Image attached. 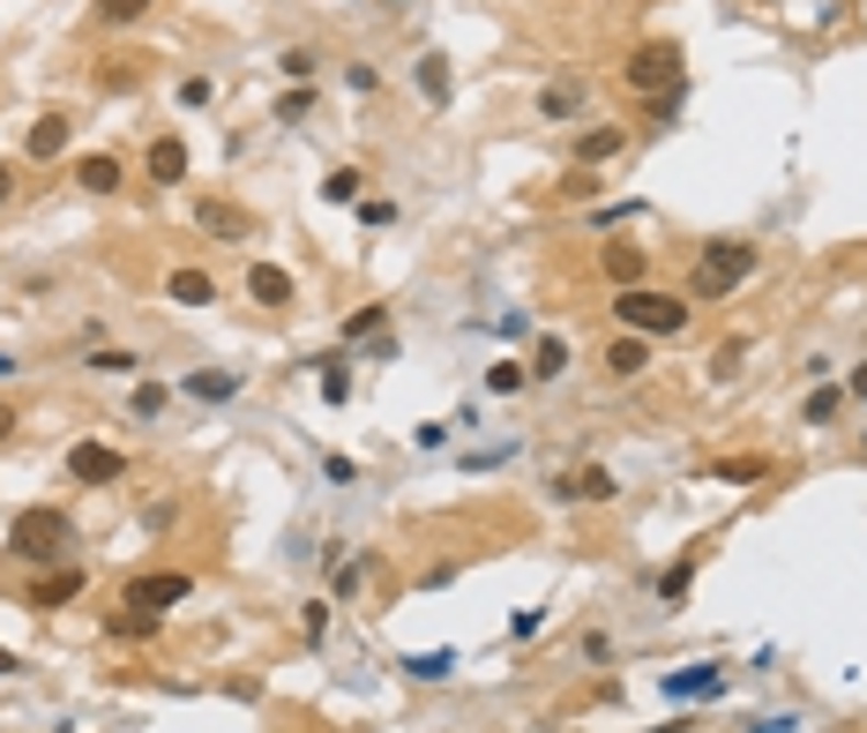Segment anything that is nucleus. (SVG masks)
<instances>
[{"instance_id":"obj_8","label":"nucleus","mask_w":867,"mask_h":733,"mask_svg":"<svg viewBox=\"0 0 867 733\" xmlns=\"http://www.w3.org/2000/svg\"><path fill=\"white\" fill-rule=\"evenodd\" d=\"M83 569H76V561H68V569H53V576H38V584H31V606H38V614H53V606H76L83 599Z\"/></svg>"},{"instance_id":"obj_39","label":"nucleus","mask_w":867,"mask_h":733,"mask_svg":"<svg viewBox=\"0 0 867 733\" xmlns=\"http://www.w3.org/2000/svg\"><path fill=\"white\" fill-rule=\"evenodd\" d=\"M0 674H15V651H8V644H0Z\"/></svg>"},{"instance_id":"obj_28","label":"nucleus","mask_w":867,"mask_h":733,"mask_svg":"<svg viewBox=\"0 0 867 733\" xmlns=\"http://www.w3.org/2000/svg\"><path fill=\"white\" fill-rule=\"evenodd\" d=\"M142 359L135 352H90V375H135Z\"/></svg>"},{"instance_id":"obj_20","label":"nucleus","mask_w":867,"mask_h":733,"mask_svg":"<svg viewBox=\"0 0 867 733\" xmlns=\"http://www.w3.org/2000/svg\"><path fill=\"white\" fill-rule=\"evenodd\" d=\"M837 404H845V389H837V382H823V389H808L800 420H808V427H823V420H837Z\"/></svg>"},{"instance_id":"obj_2","label":"nucleus","mask_w":867,"mask_h":733,"mask_svg":"<svg viewBox=\"0 0 867 733\" xmlns=\"http://www.w3.org/2000/svg\"><path fill=\"white\" fill-rule=\"evenodd\" d=\"M620 330H636V337H681L688 330V300H673V293H643V285H628L614 300Z\"/></svg>"},{"instance_id":"obj_33","label":"nucleus","mask_w":867,"mask_h":733,"mask_svg":"<svg viewBox=\"0 0 867 733\" xmlns=\"http://www.w3.org/2000/svg\"><path fill=\"white\" fill-rule=\"evenodd\" d=\"M726 486H748V479H763V457H741V465H718Z\"/></svg>"},{"instance_id":"obj_29","label":"nucleus","mask_w":867,"mask_h":733,"mask_svg":"<svg viewBox=\"0 0 867 733\" xmlns=\"http://www.w3.org/2000/svg\"><path fill=\"white\" fill-rule=\"evenodd\" d=\"M524 375H532V367H516V359H501V367H487V389H494V397H509V389L524 382Z\"/></svg>"},{"instance_id":"obj_23","label":"nucleus","mask_w":867,"mask_h":733,"mask_svg":"<svg viewBox=\"0 0 867 733\" xmlns=\"http://www.w3.org/2000/svg\"><path fill=\"white\" fill-rule=\"evenodd\" d=\"M381 330H389V307H360V314L344 322V337H352V345H360V337H381Z\"/></svg>"},{"instance_id":"obj_35","label":"nucleus","mask_w":867,"mask_h":733,"mask_svg":"<svg viewBox=\"0 0 867 733\" xmlns=\"http://www.w3.org/2000/svg\"><path fill=\"white\" fill-rule=\"evenodd\" d=\"M741 359H748V345H741V337H733V345H718V359H710V375H733Z\"/></svg>"},{"instance_id":"obj_6","label":"nucleus","mask_w":867,"mask_h":733,"mask_svg":"<svg viewBox=\"0 0 867 733\" xmlns=\"http://www.w3.org/2000/svg\"><path fill=\"white\" fill-rule=\"evenodd\" d=\"M68 472H76V486H113V479H127V457L105 449V442H76L68 449Z\"/></svg>"},{"instance_id":"obj_19","label":"nucleus","mask_w":867,"mask_h":733,"mask_svg":"<svg viewBox=\"0 0 867 733\" xmlns=\"http://www.w3.org/2000/svg\"><path fill=\"white\" fill-rule=\"evenodd\" d=\"M419 98H426V105H449V60H442V53L419 60Z\"/></svg>"},{"instance_id":"obj_32","label":"nucleus","mask_w":867,"mask_h":733,"mask_svg":"<svg viewBox=\"0 0 867 733\" xmlns=\"http://www.w3.org/2000/svg\"><path fill=\"white\" fill-rule=\"evenodd\" d=\"M322 367H330V375H322V397H330V404H344V397H352V375H344L336 359H322Z\"/></svg>"},{"instance_id":"obj_16","label":"nucleus","mask_w":867,"mask_h":733,"mask_svg":"<svg viewBox=\"0 0 867 733\" xmlns=\"http://www.w3.org/2000/svg\"><path fill=\"white\" fill-rule=\"evenodd\" d=\"M166 293H172L180 307H209V300H217V285H209L203 270H172V277H166Z\"/></svg>"},{"instance_id":"obj_5","label":"nucleus","mask_w":867,"mask_h":733,"mask_svg":"<svg viewBox=\"0 0 867 733\" xmlns=\"http://www.w3.org/2000/svg\"><path fill=\"white\" fill-rule=\"evenodd\" d=\"M195 592V576H180V569H150V576H127V606H142V614H166Z\"/></svg>"},{"instance_id":"obj_24","label":"nucleus","mask_w":867,"mask_h":733,"mask_svg":"<svg viewBox=\"0 0 867 733\" xmlns=\"http://www.w3.org/2000/svg\"><path fill=\"white\" fill-rule=\"evenodd\" d=\"M688 584H696V561H673V569L659 576V599H665V606H673V599H688Z\"/></svg>"},{"instance_id":"obj_12","label":"nucleus","mask_w":867,"mask_h":733,"mask_svg":"<svg viewBox=\"0 0 867 733\" xmlns=\"http://www.w3.org/2000/svg\"><path fill=\"white\" fill-rule=\"evenodd\" d=\"M620 150H628L620 128H583L577 135V165H606V158H620Z\"/></svg>"},{"instance_id":"obj_36","label":"nucleus","mask_w":867,"mask_h":733,"mask_svg":"<svg viewBox=\"0 0 867 733\" xmlns=\"http://www.w3.org/2000/svg\"><path fill=\"white\" fill-rule=\"evenodd\" d=\"M561 195H577V203H591V165H577V173L561 180Z\"/></svg>"},{"instance_id":"obj_37","label":"nucleus","mask_w":867,"mask_h":733,"mask_svg":"<svg viewBox=\"0 0 867 733\" xmlns=\"http://www.w3.org/2000/svg\"><path fill=\"white\" fill-rule=\"evenodd\" d=\"M845 389H853V397H867V367H853V382H845Z\"/></svg>"},{"instance_id":"obj_22","label":"nucleus","mask_w":867,"mask_h":733,"mask_svg":"<svg viewBox=\"0 0 867 733\" xmlns=\"http://www.w3.org/2000/svg\"><path fill=\"white\" fill-rule=\"evenodd\" d=\"M404 674H419V682H449L456 651H419V658H404Z\"/></svg>"},{"instance_id":"obj_10","label":"nucleus","mask_w":867,"mask_h":733,"mask_svg":"<svg viewBox=\"0 0 867 733\" xmlns=\"http://www.w3.org/2000/svg\"><path fill=\"white\" fill-rule=\"evenodd\" d=\"M726 689V666H681V674H665V696L673 703H688V696H718Z\"/></svg>"},{"instance_id":"obj_1","label":"nucleus","mask_w":867,"mask_h":733,"mask_svg":"<svg viewBox=\"0 0 867 733\" xmlns=\"http://www.w3.org/2000/svg\"><path fill=\"white\" fill-rule=\"evenodd\" d=\"M8 547L23 561H60L68 547H76V524H68V509H53V502H38V509H15V524H8Z\"/></svg>"},{"instance_id":"obj_4","label":"nucleus","mask_w":867,"mask_h":733,"mask_svg":"<svg viewBox=\"0 0 867 733\" xmlns=\"http://www.w3.org/2000/svg\"><path fill=\"white\" fill-rule=\"evenodd\" d=\"M620 76H628V90H643V98H673V90H681V45H673V38L636 45Z\"/></svg>"},{"instance_id":"obj_3","label":"nucleus","mask_w":867,"mask_h":733,"mask_svg":"<svg viewBox=\"0 0 867 733\" xmlns=\"http://www.w3.org/2000/svg\"><path fill=\"white\" fill-rule=\"evenodd\" d=\"M748 277H755V248H748V240H710L696 255V300H726Z\"/></svg>"},{"instance_id":"obj_15","label":"nucleus","mask_w":867,"mask_h":733,"mask_svg":"<svg viewBox=\"0 0 867 733\" xmlns=\"http://www.w3.org/2000/svg\"><path fill=\"white\" fill-rule=\"evenodd\" d=\"M561 494H569V502H614V472H606V465H583Z\"/></svg>"},{"instance_id":"obj_26","label":"nucleus","mask_w":867,"mask_h":733,"mask_svg":"<svg viewBox=\"0 0 867 733\" xmlns=\"http://www.w3.org/2000/svg\"><path fill=\"white\" fill-rule=\"evenodd\" d=\"M150 0H98V23H142Z\"/></svg>"},{"instance_id":"obj_34","label":"nucleus","mask_w":867,"mask_h":733,"mask_svg":"<svg viewBox=\"0 0 867 733\" xmlns=\"http://www.w3.org/2000/svg\"><path fill=\"white\" fill-rule=\"evenodd\" d=\"M277 68H285L292 83H307V76H315V53H307V45H292V53H285V60H277Z\"/></svg>"},{"instance_id":"obj_7","label":"nucleus","mask_w":867,"mask_h":733,"mask_svg":"<svg viewBox=\"0 0 867 733\" xmlns=\"http://www.w3.org/2000/svg\"><path fill=\"white\" fill-rule=\"evenodd\" d=\"M195 225L217 232V240H254V217L240 203H225V195H195Z\"/></svg>"},{"instance_id":"obj_30","label":"nucleus","mask_w":867,"mask_h":733,"mask_svg":"<svg viewBox=\"0 0 867 733\" xmlns=\"http://www.w3.org/2000/svg\"><path fill=\"white\" fill-rule=\"evenodd\" d=\"M187 389H195V397H209V404H225V397H232L240 382H232V375H195Z\"/></svg>"},{"instance_id":"obj_25","label":"nucleus","mask_w":867,"mask_h":733,"mask_svg":"<svg viewBox=\"0 0 867 733\" xmlns=\"http://www.w3.org/2000/svg\"><path fill=\"white\" fill-rule=\"evenodd\" d=\"M561 367H569V345H561V337H546V345H538V359H532V375H538V382H554Z\"/></svg>"},{"instance_id":"obj_17","label":"nucleus","mask_w":867,"mask_h":733,"mask_svg":"<svg viewBox=\"0 0 867 733\" xmlns=\"http://www.w3.org/2000/svg\"><path fill=\"white\" fill-rule=\"evenodd\" d=\"M606 367H614V375H643V367H651V345L628 330V337H614V345H606Z\"/></svg>"},{"instance_id":"obj_21","label":"nucleus","mask_w":867,"mask_h":733,"mask_svg":"<svg viewBox=\"0 0 867 733\" xmlns=\"http://www.w3.org/2000/svg\"><path fill=\"white\" fill-rule=\"evenodd\" d=\"M606 277H614L620 293H628V285H643V255H636V248H606Z\"/></svg>"},{"instance_id":"obj_40","label":"nucleus","mask_w":867,"mask_h":733,"mask_svg":"<svg viewBox=\"0 0 867 733\" xmlns=\"http://www.w3.org/2000/svg\"><path fill=\"white\" fill-rule=\"evenodd\" d=\"M8 187H15V173H8V165H0V203H8Z\"/></svg>"},{"instance_id":"obj_27","label":"nucleus","mask_w":867,"mask_h":733,"mask_svg":"<svg viewBox=\"0 0 867 733\" xmlns=\"http://www.w3.org/2000/svg\"><path fill=\"white\" fill-rule=\"evenodd\" d=\"M322 195H330V203H360V173H352V165H336V173L322 180Z\"/></svg>"},{"instance_id":"obj_11","label":"nucleus","mask_w":867,"mask_h":733,"mask_svg":"<svg viewBox=\"0 0 867 733\" xmlns=\"http://www.w3.org/2000/svg\"><path fill=\"white\" fill-rule=\"evenodd\" d=\"M248 300H262V307H292V277L277 270V262H254V270H248Z\"/></svg>"},{"instance_id":"obj_18","label":"nucleus","mask_w":867,"mask_h":733,"mask_svg":"<svg viewBox=\"0 0 867 733\" xmlns=\"http://www.w3.org/2000/svg\"><path fill=\"white\" fill-rule=\"evenodd\" d=\"M76 180H83L90 195H113V187H121V158H105V150H98V158H83V165H76Z\"/></svg>"},{"instance_id":"obj_31","label":"nucleus","mask_w":867,"mask_h":733,"mask_svg":"<svg viewBox=\"0 0 867 733\" xmlns=\"http://www.w3.org/2000/svg\"><path fill=\"white\" fill-rule=\"evenodd\" d=\"M307 113H315V90H285L277 98V121H307Z\"/></svg>"},{"instance_id":"obj_38","label":"nucleus","mask_w":867,"mask_h":733,"mask_svg":"<svg viewBox=\"0 0 867 733\" xmlns=\"http://www.w3.org/2000/svg\"><path fill=\"white\" fill-rule=\"evenodd\" d=\"M8 434H15V412H8V404H0V442H8Z\"/></svg>"},{"instance_id":"obj_14","label":"nucleus","mask_w":867,"mask_h":733,"mask_svg":"<svg viewBox=\"0 0 867 733\" xmlns=\"http://www.w3.org/2000/svg\"><path fill=\"white\" fill-rule=\"evenodd\" d=\"M538 113H546V121H577L583 113V83H546L538 90Z\"/></svg>"},{"instance_id":"obj_13","label":"nucleus","mask_w":867,"mask_h":733,"mask_svg":"<svg viewBox=\"0 0 867 733\" xmlns=\"http://www.w3.org/2000/svg\"><path fill=\"white\" fill-rule=\"evenodd\" d=\"M23 150H31V158H38V165H53V158H60V150H68V121H60V113H45L38 128H31V142H23Z\"/></svg>"},{"instance_id":"obj_9","label":"nucleus","mask_w":867,"mask_h":733,"mask_svg":"<svg viewBox=\"0 0 867 733\" xmlns=\"http://www.w3.org/2000/svg\"><path fill=\"white\" fill-rule=\"evenodd\" d=\"M142 173L158 180V187H180V180H187V142H180V135H158L150 158H142Z\"/></svg>"}]
</instances>
